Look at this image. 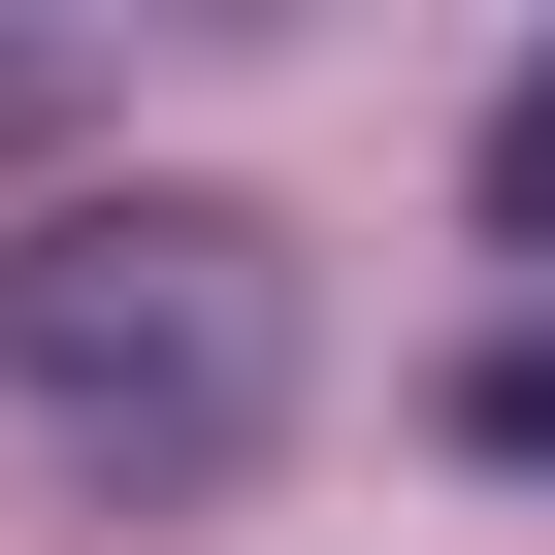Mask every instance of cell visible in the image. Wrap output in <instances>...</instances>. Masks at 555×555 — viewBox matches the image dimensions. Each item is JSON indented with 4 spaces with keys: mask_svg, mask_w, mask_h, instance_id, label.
<instances>
[{
    "mask_svg": "<svg viewBox=\"0 0 555 555\" xmlns=\"http://www.w3.org/2000/svg\"><path fill=\"white\" fill-rule=\"evenodd\" d=\"M66 99H99V66H66V34H0V164H66Z\"/></svg>",
    "mask_w": 555,
    "mask_h": 555,
    "instance_id": "3",
    "label": "cell"
},
{
    "mask_svg": "<svg viewBox=\"0 0 555 555\" xmlns=\"http://www.w3.org/2000/svg\"><path fill=\"white\" fill-rule=\"evenodd\" d=\"M457 425H490V457H555V327H522V360H490V392H457Z\"/></svg>",
    "mask_w": 555,
    "mask_h": 555,
    "instance_id": "4",
    "label": "cell"
},
{
    "mask_svg": "<svg viewBox=\"0 0 555 555\" xmlns=\"http://www.w3.org/2000/svg\"><path fill=\"white\" fill-rule=\"evenodd\" d=\"M490 229H522V261H555V34H522V66H490Z\"/></svg>",
    "mask_w": 555,
    "mask_h": 555,
    "instance_id": "2",
    "label": "cell"
},
{
    "mask_svg": "<svg viewBox=\"0 0 555 555\" xmlns=\"http://www.w3.org/2000/svg\"><path fill=\"white\" fill-rule=\"evenodd\" d=\"M295 360H327V295L261 196H34L0 229V425L99 490H261Z\"/></svg>",
    "mask_w": 555,
    "mask_h": 555,
    "instance_id": "1",
    "label": "cell"
}]
</instances>
